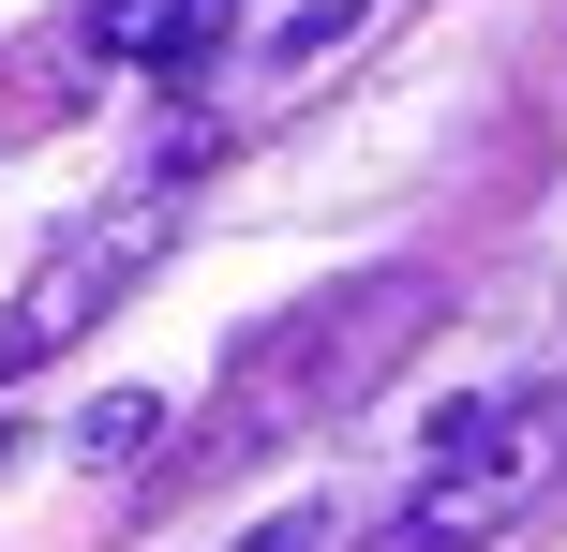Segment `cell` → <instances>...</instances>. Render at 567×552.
I'll list each match as a JSON object with an SVG mask.
<instances>
[{
    "label": "cell",
    "instance_id": "1",
    "mask_svg": "<svg viewBox=\"0 0 567 552\" xmlns=\"http://www.w3.org/2000/svg\"><path fill=\"white\" fill-rule=\"evenodd\" d=\"M449 314V284L433 269H359V284H329V299H299V314H269L255 344H239V374H225V404L179 434V464H165V493H209V478H239V464H269L284 434H313V418H343L373 374H389L419 329Z\"/></svg>",
    "mask_w": 567,
    "mask_h": 552
},
{
    "label": "cell",
    "instance_id": "2",
    "mask_svg": "<svg viewBox=\"0 0 567 552\" xmlns=\"http://www.w3.org/2000/svg\"><path fill=\"white\" fill-rule=\"evenodd\" d=\"M553 478H567V374H523V388H493V404L433 418L419 493H403L359 552H493L523 508H553Z\"/></svg>",
    "mask_w": 567,
    "mask_h": 552
},
{
    "label": "cell",
    "instance_id": "3",
    "mask_svg": "<svg viewBox=\"0 0 567 552\" xmlns=\"http://www.w3.org/2000/svg\"><path fill=\"white\" fill-rule=\"evenodd\" d=\"M165 225H179V179H150V195L90 209V225L60 239V254L30 269L16 299H0V388H16V374H45V358H75L90 329H105L120 299L150 284V254H165Z\"/></svg>",
    "mask_w": 567,
    "mask_h": 552
},
{
    "label": "cell",
    "instance_id": "4",
    "mask_svg": "<svg viewBox=\"0 0 567 552\" xmlns=\"http://www.w3.org/2000/svg\"><path fill=\"white\" fill-rule=\"evenodd\" d=\"M225 45V0H105L90 15V60H135V75H195Z\"/></svg>",
    "mask_w": 567,
    "mask_h": 552
},
{
    "label": "cell",
    "instance_id": "5",
    "mask_svg": "<svg viewBox=\"0 0 567 552\" xmlns=\"http://www.w3.org/2000/svg\"><path fill=\"white\" fill-rule=\"evenodd\" d=\"M75 448H90V464H135V448H165V404H150V388H120V404L75 418Z\"/></svg>",
    "mask_w": 567,
    "mask_h": 552
},
{
    "label": "cell",
    "instance_id": "6",
    "mask_svg": "<svg viewBox=\"0 0 567 552\" xmlns=\"http://www.w3.org/2000/svg\"><path fill=\"white\" fill-rule=\"evenodd\" d=\"M255 552H313V523H269V538H255Z\"/></svg>",
    "mask_w": 567,
    "mask_h": 552
},
{
    "label": "cell",
    "instance_id": "7",
    "mask_svg": "<svg viewBox=\"0 0 567 552\" xmlns=\"http://www.w3.org/2000/svg\"><path fill=\"white\" fill-rule=\"evenodd\" d=\"M0 464H16V418H0Z\"/></svg>",
    "mask_w": 567,
    "mask_h": 552
}]
</instances>
